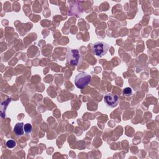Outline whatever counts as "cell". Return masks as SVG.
<instances>
[{"label":"cell","mask_w":159,"mask_h":159,"mask_svg":"<svg viewBox=\"0 0 159 159\" xmlns=\"http://www.w3.org/2000/svg\"><path fill=\"white\" fill-rule=\"evenodd\" d=\"M132 90L131 88H130V87H126L123 90V94L126 96L130 95L132 94Z\"/></svg>","instance_id":"ba28073f"},{"label":"cell","mask_w":159,"mask_h":159,"mask_svg":"<svg viewBox=\"0 0 159 159\" xmlns=\"http://www.w3.org/2000/svg\"><path fill=\"white\" fill-rule=\"evenodd\" d=\"M90 81L91 75L85 72H81L76 75L75 84L78 88L83 89L89 83Z\"/></svg>","instance_id":"6da1fadb"},{"label":"cell","mask_w":159,"mask_h":159,"mask_svg":"<svg viewBox=\"0 0 159 159\" xmlns=\"http://www.w3.org/2000/svg\"><path fill=\"white\" fill-rule=\"evenodd\" d=\"M16 142L13 140H8L7 142H6V145L8 148H12L13 147H14L16 146Z\"/></svg>","instance_id":"52a82bcc"},{"label":"cell","mask_w":159,"mask_h":159,"mask_svg":"<svg viewBox=\"0 0 159 159\" xmlns=\"http://www.w3.org/2000/svg\"><path fill=\"white\" fill-rule=\"evenodd\" d=\"M109 45L104 42H95L93 47L92 49L93 51V53L98 56V57H102L104 55H106L109 49Z\"/></svg>","instance_id":"7a4b0ae2"},{"label":"cell","mask_w":159,"mask_h":159,"mask_svg":"<svg viewBox=\"0 0 159 159\" xmlns=\"http://www.w3.org/2000/svg\"><path fill=\"white\" fill-rule=\"evenodd\" d=\"M24 123L23 122H18L17 123L14 128V132L17 135H22L24 134Z\"/></svg>","instance_id":"5b68a950"},{"label":"cell","mask_w":159,"mask_h":159,"mask_svg":"<svg viewBox=\"0 0 159 159\" xmlns=\"http://www.w3.org/2000/svg\"><path fill=\"white\" fill-rule=\"evenodd\" d=\"M80 52L77 49H69L66 54L67 63L71 65H77L80 61Z\"/></svg>","instance_id":"3957f363"},{"label":"cell","mask_w":159,"mask_h":159,"mask_svg":"<svg viewBox=\"0 0 159 159\" xmlns=\"http://www.w3.org/2000/svg\"><path fill=\"white\" fill-rule=\"evenodd\" d=\"M24 130L25 133L29 134L32 132V126L30 123H27L24 125Z\"/></svg>","instance_id":"8992f818"},{"label":"cell","mask_w":159,"mask_h":159,"mask_svg":"<svg viewBox=\"0 0 159 159\" xmlns=\"http://www.w3.org/2000/svg\"><path fill=\"white\" fill-rule=\"evenodd\" d=\"M104 100L107 106L109 107H114L117 105L119 101V98L117 95L108 93L104 96Z\"/></svg>","instance_id":"277c9868"}]
</instances>
